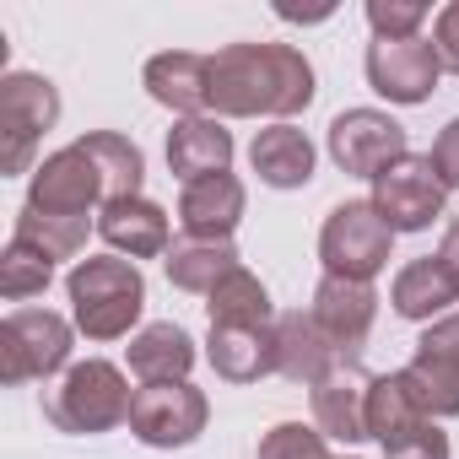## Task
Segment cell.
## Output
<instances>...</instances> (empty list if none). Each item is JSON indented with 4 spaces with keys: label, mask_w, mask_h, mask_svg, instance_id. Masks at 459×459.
<instances>
[{
    "label": "cell",
    "mask_w": 459,
    "mask_h": 459,
    "mask_svg": "<svg viewBox=\"0 0 459 459\" xmlns=\"http://www.w3.org/2000/svg\"><path fill=\"white\" fill-rule=\"evenodd\" d=\"M60 119V92L39 71H12L0 82V173L33 178V146Z\"/></svg>",
    "instance_id": "cell-5"
},
{
    "label": "cell",
    "mask_w": 459,
    "mask_h": 459,
    "mask_svg": "<svg viewBox=\"0 0 459 459\" xmlns=\"http://www.w3.org/2000/svg\"><path fill=\"white\" fill-rule=\"evenodd\" d=\"M362 71H368V87L378 98H389L400 108H416V103L432 98V87L443 76V60H437L432 39H400V44H378L373 39Z\"/></svg>",
    "instance_id": "cell-11"
},
{
    "label": "cell",
    "mask_w": 459,
    "mask_h": 459,
    "mask_svg": "<svg viewBox=\"0 0 459 459\" xmlns=\"http://www.w3.org/2000/svg\"><path fill=\"white\" fill-rule=\"evenodd\" d=\"M400 373H405L416 405L427 411V421L459 416V314L432 319Z\"/></svg>",
    "instance_id": "cell-7"
},
{
    "label": "cell",
    "mask_w": 459,
    "mask_h": 459,
    "mask_svg": "<svg viewBox=\"0 0 459 459\" xmlns=\"http://www.w3.org/2000/svg\"><path fill=\"white\" fill-rule=\"evenodd\" d=\"M437 260L454 271V281H459V216L448 221V233H443V249H437Z\"/></svg>",
    "instance_id": "cell-35"
},
{
    "label": "cell",
    "mask_w": 459,
    "mask_h": 459,
    "mask_svg": "<svg viewBox=\"0 0 459 459\" xmlns=\"http://www.w3.org/2000/svg\"><path fill=\"white\" fill-rule=\"evenodd\" d=\"M162 271H168V281H173L178 292L211 298V287H216L227 271H238V249H233V244H211V238H178V244L168 249Z\"/></svg>",
    "instance_id": "cell-25"
},
{
    "label": "cell",
    "mask_w": 459,
    "mask_h": 459,
    "mask_svg": "<svg viewBox=\"0 0 459 459\" xmlns=\"http://www.w3.org/2000/svg\"><path fill=\"white\" fill-rule=\"evenodd\" d=\"M71 319L55 308H17L0 325V378L28 384V378H55L71 362Z\"/></svg>",
    "instance_id": "cell-6"
},
{
    "label": "cell",
    "mask_w": 459,
    "mask_h": 459,
    "mask_svg": "<svg viewBox=\"0 0 459 459\" xmlns=\"http://www.w3.org/2000/svg\"><path fill=\"white\" fill-rule=\"evenodd\" d=\"M103 173L82 146H60L49 152L33 178H28V205L33 211H60V216H87L92 205H103Z\"/></svg>",
    "instance_id": "cell-12"
},
{
    "label": "cell",
    "mask_w": 459,
    "mask_h": 459,
    "mask_svg": "<svg viewBox=\"0 0 459 459\" xmlns=\"http://www.w3.org/2000/svg\"><path fill=\"white\" fill-rule=\"evenodd\" d=\"M443 200H448V184L437 178L432 157H416V152H405L394 168H384L373 178V205L394 233H421V227H432L443 216Z\"/></svg>",
    "instance_id": "cell-8"
},
{
    "label": "cell",
    "mask_w": 459,
    "mask_h": 459,
    "mask_svg": "<svg viewBox=\"0 0 459 459\" xmlns=\"http://www.w3.org/2000/svg\"><path fill=\"white\" fill-rule=\"evenodd\" d=\"M87 216H60V211H33V205H22L17 211V233L12 238H22V244H33V249H44L55 265L60 260H76L82 249H87Z\"/></svg>",
    "instance_id": "cell-28"
},
{
    "label": "cell",
    "mask_w": 459,
    "mask_h": 459,
    "mask_svg": "<svg viewBox=\"0 0 459 459\" xmlns=\"http://www.w3.org/2000/svg\"><path fill=\"white\" fill-rule=\"evenodd\" d=\"M76 146L98 162L103 195H108V200H135V195H141L146 157H141V146H135L130 135H119V130H92V135H82ZM108 200H103V205H108Z\"/></svg>",
    "instance_id": "cell-24"
},
{
    "label": "cell",
    "mask_w": 459,
    "mask_h": 459,
    "mask_svg": "<svg viewBox=\"0 0 459 459\" xmlns=\"http://www.w3.org/2000/svg\"><path fill=\"white\" fill-rule=\"evenodd\" d=\"M249 162H255L260 184H271V189H303L314 178V162L319 157H314V141L298 125H271V130L255 135Z\"/></svg>",
    "instance_id": "cell-22"
},
{
    "label": "cell",
    "mask_w": 459,
    "mask_h": 459,
    "mask_svg": "<svg viewBox=\"0 0 459 459\" xmlns=\"http://www.w3.org/2000/svg\"><path fill=\"white\" fill-rule=\"evenodd\" d=\"M427 6L421 0H368V28L378 44H400V39H421Z\"/></svg>",
    "instance_id": "cell-31"
},
{
    "label": "cell",
    "mask_w": 459,
    "mask_h": 459,
    "mask_svg": "<svg viewBox=\"0 0 459 459\" xmlns=\"http://www.w3.org/2000/svg\"><path fill=\"white\" fill-rule=\"evenodd\" d=\"M389 303H394L400 319H411V325H432V319H443V314L459 303V281H454V271H448L437 255H421V260H411V265L394 276Z\"/></svg>",
    "instance_id": "cell-20"
},
{
    "label": "cell",
    "mask_w": 459,
    "mask_h": 459,
    "mask_svg": "<svg viewBox=\"0 0 459 459\" xmlns=\"http://www.w3.org/2000/svg\"><path fill=\"white\" fill-rule=\"evenodd\" d=\"M421 421H427V411L416 405L405 373H378L373 389H368V437H378V443L389 448V443H400L405 432H416Z\"/></svg>",
    "instance_id": "cell-26"
},
{
    "label": "cell",
    "mask_w": 459,
    "mask_h": 459,
    "mask_svg": "<svg viewBox=\"0 0 459 459\" xmlns=\"http://www.w3.org/2000/svg\"><path fill=\"white\" fill-rule=\"evenodd\" d=\"M195 368V341L178 325H146L130 341V373L141 384H184Z\"/></svg>",
    "instance_id": "cell-23"
},
{
    "label": "cell",
    "mask_w": 459,
    "mask_h": 459,
    "mask_svg": "<svg viewBox=\"0 0 459 459\" xmlns=\"http://www.w3.org/2000/svg\"><path fill=\"white\" fill-rule=\"evenodd\" d=\"M130 405H135V394H130L125 373H119L114 362H103V357L71 362V368L60 373V384L44 389V416H49L60 432H76V437H87V432H114L119 421H130Z\"/></svg>",
    "instance_id": "cell-3"
},
{
    "label": "cell",
    "mask_w": 459,
    "mask_h": 459,
    "mask_svg": "<svg viewBox=\"0 0 459 459\" xmlns=\"http://www.w3.org/2000/svg\"><path fill=\"white\" fill-rule=\"evenodd\" d=\"M211 405L205 394L184 378V384H141L135 405H130V432L146 448H184L205 432Z\"/></svg>",
    "instance_id": "cell-9"
},
{
    "label": "cell",
    "mask_w": 459,
    "mask_h": 459,
    "mask_svg": "<svg viewBox=\"0 0 459 459\" xmlns=\"http://www.w3.org/2000/svg\"><path fill=\"white\" fill-rule=\"evenodd\" d=\"M49 281H55V260L44 249H33V244L12 238L6 255H0V298H6V303H28V298L49 292Z\"/></svg>",
    "instance_id": "cell-29"
},
{
    "label": "cell",
    "mask_w": 459,
    "mask_h": 459,
    "mask_svg": "<svg viewBox=\"0 0 459 459\" xmlns=\"http://www.w3.org/2000/svg\"><path fill=\"white\" fill-rule=\"evenodd\" d=\"M205 314H211V325H276L265 281H260L255 271H244V265H238V271H227V276L211 287Z\"/></svg>",
    "instance_id": "cell-27"
},
{
    "label": "cell",
    "mask_w": 459,
    "mask_h": 459,
    "mask_svg": "<svg viewBox=\"0 0 459 459\" xmlns=\"http://www.w3.org/2000/svg\"><path fill=\"white\" fill-rule=\"evenodd\" d=\"M98 238L119 255V260H168L173 233H168V211L146 195L135 200H108L98 211Z\"/></svg>",
    "instance_id": "cell-15"
},
{
    "label": "cell",
    "mask_w": 459,
    "mask_h": 459,
    "mask_svg": "<svg viewBox=\"0 0 459 459\" xmlns=\"http://www.w3.org/2000/svg\"><path fill=\"white\" fill-rule=\"evenodd\" d=\"M146 92L184 114V119H200L211 108V55H189V49H168V55H152L146 60Z\"/></svg>",
    "instance_id": "cell-18"
},
{
    "label": "cell",
    "mask_w": 459,
    "mask_h": 459,
    "mask_svg": "<svg viewBox=\"0 0 459 459\" xmlns=\"http://www.w3.org/2000/svg\"><path fill=\"white\" fill-rule=\"evenodd\" d=\"M168 168L184 178V184H200V178H216L233 168V130H221L216 114H200V119H178L168 130Z\"/></svg>",
    "instance_id": "cell-19"
},
{
    "label": "cell",
    "mask_w": 459,
    "mask_h": 459,
    "mask_svg": "<svg viewBox=\"0 0 459 459\" xmlns=\"http://www.w3.org/2000/svg\"><path fill=\"white\" fill-rule=\"evenodd\" d=\"M260 459H335L330 454V437L319 427H303V421H281L260 437ZM351 459V454H346Z\"/></svg>",
    "instance_id": "cell-30"
},
{
    "label": "cell",
    "mask_w": 459,
    "mask_h": 459,
    "mask_svg": "<svg viewBox=\"0 0 459 459\" xmlns=\"http://www.w3.org/2000/svg\"><path fill=\"white\" fill-rule=\"evenodd\" d=\"M432 49H437V60H443V71L459 76V0L437 12V22H432Z\"/></svg>",
    "instance_id": "cell-33"
},
{
    "label": "cell",
    "mask_w": 459,
    "mask_h": 459,
    "mask_svg": "<svg viewBox=\"0 0 459 459\" xmlns=\"http://www.w3.org/2000/svg\"><path fill=\"white\" fill-rule=\"evenodd\" d=\"M394 249V227L378 216L373 200H346L325 216V233H319V260L325 276H346V281H373L389 265Z\"/></svg>",
    "instance_id": "cell-4"
},
{
    "label": "cell",
    "mask_w": 459,
    "mask_h": 459,
    "mask_svg": "<svg viewBox=\"0 0 459 459\" xmlns=\"http://www.w3.org/2000/svg\"><path fill=\"white\" fill-rule=\"evenodd\" d=\"M314 325L330 335V346L341 357H351L368 335H373V319H378V292L373 281H346V276H325L314 287Z\"/></svg>",
    "instance_id": "cell-13"
},
{
    "label": "cell",
    "mask_w": 459,
    "mask_h": 459,
    "mask_svg": "<svg viewBox=\"0 0 459 459\" xmlns=\"http://www.w3.org/2000/svg\"><path fill=\"white\" fill-rule=\"evenodd\" d=\"M314 103V65L292 44H227L211 55L216 119H292Z\"/></svg>",
    "instance_id": "cell-1"
},
{
    "label": "cell",
    "mask_w": 459,
    "mask_h": 459,
    "mask_svg": "<svg viewBox=\"0 0 459 459\" xmlns=\"http://www.w3.org/2000/svg\"><path fill=\"white\" fill-rule=\"evenodd\" d=\"M65 292H71V319L87 341L130 335L146 308V276L135 271V260H119V255L76 260L65 276Z\"/></svg>",
    "instance_id": "cell-2"
},
{
    "label": "cell",
    "mask_w": 459,
    "mask_h": 459,
    "mask_svg": "<svg viewBox=\"0 0 459 459\" xmlns=\"http://www.w3.org/2000/svg\"><path fill=\"white\" fill-rule=\"evenodd\" d=\"M432 168H437V178L448 184V189H459V119H448L443 125V135L432 141Z\"/></svg>",
    "instance_id": "cell-34"
},
{
    "label": "cell",
    "mask_w": 459,
    "mask_h": 459,
    "mask_svg": "<svg viewBox=\"0 0 459 459\" xmlns=\"http://www.w3.org/2000/svg\"><path fill=\"white\" fill-rule=\"evenodd\" d=\"M368 389L373 378L357 368V357L335 362L308 394H314V427L330 443H362L368 437Z\"/></svg>",
    "instance_id": "cell-14"
},
{
    "label": "cell",
    "mask_w": 459,
    "mask_h": 459,
    "mask_svg": "<svg viewBox=\"0 0 459 459\" xmlns=\"http://www.w3.org/2000/svg\"><path fill=\"white\" fill-rule=\"evenodd\" d=\"M384 459H448V437L437 432V421H421L416 432H405L400 443H389Z\"/></svg>",
    "instance_id": "cell-32"
},
{
    "label": "cell",
    "mask_w": 459,
    "mask_h": 459,
    "mask_svg": "<svg viewBox=\"0 0 459 459\" xmlns=\"http://www.w3.org/2000/svg\"><path fill=\"white\" fill-rule=\"evenodd\" d=\"M205 362L216 368L221 384H260L276 373V325H211Z\"/></svg>",
    "instance_id": "cell-17"
},
{
    "label": "cell",
    "mask_w": 459,
    "mask_h": 459,
    "mask_svg": "<svg viewBox=\"0 0 459 459\" xmlns=\"http://www.w3.org/2000/svg\"><path fill=\"white\" fill-rule=\"evenodd\" d=\"M276 351H281V362H276V373L281 378H292V384H319L335 362H346L335 346H330V335L314 325V314H281L276 319Z\"/></svg>",
    "instance_id": "cell-21"
},
{
    "label": "cell",
    "mask_w": 459,
    "mask_h": 459,
    "mask_svg": "<svg viewBox=\"0 0 459 459\" xmlns=\"http://www.w3.org/2000/svg\"><path fill=\"white\" fill-rule=\"evenodd\" d=\"M405 152H411L405 125L389 119V114H378V108H346V114H335V125H330V157H335V168L351 173V178H378V173L394 168Z\"/></svg>",
    "instance_id": "cell-10"
},
{
    "label": "cell",
    "mask_w": 459,
    "mask_h": 459,
    "mask_svg": "<svg viewBox=\"0 0 459 459\" xmlns=\"http://www.w3.org/2000/svg\"><path fill=\"white\" fill-rule=\"evenodd\" d=\"M244 184L233 173H216V178H200V184H184L178 195V227L184 238H211V244H233L238 221H244Z\"/></svg>",
    "instance_id": "cell-16"
}]
</instances>
